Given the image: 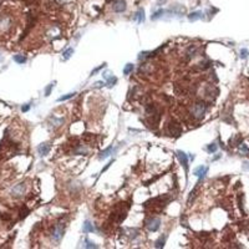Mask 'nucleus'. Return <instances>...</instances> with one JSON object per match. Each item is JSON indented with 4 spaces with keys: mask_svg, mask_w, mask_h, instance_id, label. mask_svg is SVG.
<instances>
[{
    "mask_svg": "<svg viewBox=\"0 0 249 249\" xmlns=\"http://www.w3.org/2000/svg\"><path fill=\"white\" fill-rule=\"evenodd\" d=\"M243 170L249 171V162H245V163H244V166H243Z\"/></svg>",
    "mask_w": 249,
    "mask_h": 249,
    "instance_id": "c756f323",
    "label": "nucleus"
},
{
    "mask_svg": "<svg viewBox=\"0 0 249 249\" xmlns=\"http://www.w3.org/2000/svg\"><path fill=\"white\" fill-rule=\"evenodd\" d=\"M207 172H208V167H206V166H199V167H197L194 171H193V174L197 177H199V181H198V184H199V182H201L204 176L207 174Z\"/></svg>",
    "mask_w": 249,
    "mask_h": 249,
    "instance_id": "39448f33",
    "label": "nucleus"
},
{
    "mask_svg": "<svg viewBox=\"0 0 249 249\" xmlns=\"http://www.w3.org/2000/svg\"><path fill=\"white\" fill-rule=\"evenodd\" d=\"M248 50L247 49H242L240 50V57H242V59H247V56H248Z\"/></svg>",
    "mask_w": 249,
    "mask_h": 249,
    "instance_id": "5701e85b",
    "label": "nucleus"
},
{
    "mask_svg": "<svg viewBox=\"0 0 249 249\" xmlns=\"http://www.w3.org/2000/svg\"><path fill=\"white\" fill-rule=\"evenodd\" d=\"M104 68H105V64H104V65H101V66H98V68H96V69H95L92 72H91V75H95L97 71H100V70H101V69H104Z\"/></svg>",
    "mask_w": 249,
    "mask_h": 249,
    "instance_id": "bb28decb",
    "label": "nucleus"
},
{
    "mask_svg": "<svg viewBox=\"0 0 249 249\" xmlns=\"http://www.w3.org/2000/svg\"><path fill=\"white\" fill-rule=\"evenodd\" d=\"M62 236H64V226L62 224H56V226L54 227V229H52V232H51L52 240L56 243H59L62 239Z\"/></svg>",
    "mask_w": 249,
    "mask_h": 249,
    "instance_id": "f03ea898",
    "label": "nucleus"
},
{
    "mask_svg": "<svg viewBox=\"0 0 249 249\" xmlns=\"http://www.w3.org/2000/svg\"><path fill=\"white\" fill-rule=\"evenodd\" d=\"M75 95H76V92H70V94H66V95H64V96H61V97L57 98V101H59V102L66 101V100H70V98H72Z\"/></svg>",
    "mask_w": 249,
    "mask_h": 249,
    "instance_id": "2eb2a0df",
    "label": "nucleus"
},
{
    "mask_svg": "<svg viewBox=\"0 0 249 249\" xmlns=\"http://www.w3.org/2000/svg\"><path fill=\"white\" fill-rule=\"evenodd\" d=\"M196 51H197V47L194 45H190L188 49H187V51H186V59L187 60H190L192 57L196 55Z\"/></svg>",
    "mask_w": 249,
    "mask_h": 249,
    "instance_id": "9d476101",
    "label": "nucleus"
},
{
    "mask_svg": "<svg viewBox=\"0 0 249 249\" xmlns=\"http://www.w3.org/2000/svg\"><path fill=\"white\" fill-rule=\"evenodd\" d=\"M104 85H105L104 81H97V82H95V87H102Z\"/></svg>",
    "mask_w": 249,
    "mask_h": 249,
    "instance_id": "cd10ccee",
    "label": "nucleus"
},
{
    "mask_svg": "<svg viewBox=\"0 0 249 249\" xmlns=\"http://www.w3.org/2000/svg\"><path fill=\"white\" fill-rule=\"evenodd\" d=\"M201 18H202V13H201V11L190 13V14L188 15V19H189V21H196V20L201 19Z\"/></svg>",
    "mask_w": 249,
    "mask_h": 249,
    "instance_id": "4468645a",
    "label": "nucleus"
},
{
    "mask_svg": "<svg viewBox=\"0 0 249 249\" xmlns=\"http://www.w3.org/2000/svg\"><path fill=\"white\" fill-rule=\"evenodd\" d=\"M166 2H167V0H157V4H158V5H163V4H166Z\"/></svg>",
    "mask_w": 249,
    "mask_h": 249,
    "instance_id": "7c9ffc66",
    "label": "nucleus"
},
{
    "mask_svg": "<svg viewBox=\"0 0 249 249\" xmlns=\"http://www.w3.org/2000/svg\"><path fill=\"white\" fill-rule=\"evenodd\" d=\"M168 132L173 136V137H178L182 134V127L181 124L177 123L176 121H172L168 123Z\"/></svg>",
    "mask_w": 249,
    "mask_h": 249,
    "instance_id": "7ed1b4c3",
    "label": "nucleus"
},
{
    "mask_svg": "<svg viewBox=\"0 0 249 249\" xmlns=\"http://www.w3.org/2000/svg\"><path fill=\"white\" fill-rule=\"evenodd\" d=\"M24 192H25V184H24V183H19V184H16V186L13 188L11 194H13L14 197H20V196H22Z\"/></svg>",
    "mask_w": 249,
    "mask_h": 249,
    "instance_id": "6e6552de",
    "label": "nucleus"
},
{
    "mask_svg": "<svg viewBox=\"0 0 249 249\" xmlns=\"http://www.w3.org/2000/svg\"><path fill=\"white\" fill-rule=\"evenodd\" d=\"M50 148H51L50 143L44 142V143L39 145V147H38V152H39V154H40V156H46V154L50 152Z\"/></svg>",
    "mask_w": 249,
    "mask_h": 249,
    "instance_id": "1a4fd4ad",
    "label": "nucleus"
},
{
    "mask_svg": "<svg viewBox=\"0 0 249 249\" xmlns=\"http://www.w3.org/2000/svg\"><path fill=\"white\" fill-rule=\"evenodd\" d=\"M177 157H178V160L181 162V164L184 167L186 172L188 171V157L184 152H182V151H177Z\"/></svg>",
    "mask_w": 249,
    "mask_h": 249,
    "instance_id": "423d86ee",
    "label": "nucleus"
},
{
    "mask_svg": "<svg viewBox=\"0 0 249 249\" xmlns=\"http://www.w3.org/2000/svg\"><path fill=\"white\" fill-rule=\"evenodd\" d=\"M14 61L18 62V64H24V62H26V57L22 56V55H15L14 56Z\"/></svg>",
    "mask_w": 249,
    "mask_h": 249,
    "instance_id": "f3484780",
    "label": "nucleus"
},
{
    "mask_svg": "<svg viewBox=\"0 0 249 249\" xmlns=\"http://www.w3.org/2000/svg\"><path fill=\"white\" fill-rule=\"evenodd\" d=\"M112 8L115 13H122L126 10V2L124 0H117V2H115Z\"/></svg>",
    "mask_w": 249,
    "mask_h": 249,
    "instance_id": "0eeeda50",
    "label": "nucleus"
},
{
    "mask_svg": "<svg viewBox=\"0 0 249 249\" xmlns=\"http://www.w3.org/2000/svg\"><path fill=\"white\" fill-rule=\"evenodd\" d=\"M240 152L242 153H245V156H249V149L245 145H242V147H240Z\"/></svg>",
    "mask_w": 249,
    "mask_h": 249,
    "instance_id": "b1692460",
    "label": "nucleus"
},
{
    "mask_svg": "<svg viewBox=\"0 0 249 249\" xmlns=\"http://www.w3.org/2000/svg\"><path fill=\"white\" fill-rule=\"evenodd\" d=\"M207 151H208L209 153H214L215 151H217V145H215V143L208 145V147H207Z\"/></svg>",
    "mask_w": 249,
    "mask_h": 249,
    "instance_id": "aec40b11",
    "label": "nucleus"
},
{
    "mask_svg": "<svg viewBox=\"0 0 249 249\" xmlns=\"http://www.w3.org/2000/svg\"><path fill=\"white\" fill-rule=\"evenodd\" d=\"M146 57H149L148 52H141L140 56H138V59H140V60H143V59H146Z\"/></svg>",
    "mask_w": 249,
    "mask_h": 249,
    "instance_id": "a878e982",
    "label": "nucleus"
},
{
    "mask_svg": "<svg viewBox=\"0 0 249 249\" xmlns=\"http://www.w3.org/2000/svg\"><path fill=\"white\" fill-rule=\"evenodd\" d=\"M207 110V105L204 101H197L194 104H192L189 109V115L190 117H193L194 120H201Z\"/></svg>",
    "mask_w": 249,
    "mask_h": 249,
    "instance_id": "f257e3e1",
    "label": "nucleus"
},
{
    "mask_svg": "<svg viewBox=\"0 0 249 249\" xmlns=\"http://www.w3.org/2000/svg\"><path fill=\"white\" fill-rule=\"evenodd\" d=\"M111 152H112V146H110V147H107L106 149H104V151L100 153L98 158H100V160H105V158H107V157L111 154Z\"/></svg>",
    "mask_w": 249,
    "mask_h": 249,
    "instance_id": "9b49d317",
    "label": "nucleus"
},
{
    "mask_svg": "<svg viewBox=\"0 0 249 249\" xmlns=\"http://www.w3.org/2000/svg\"><path fill=\"white\" fill-rule=\"evenodd\" d=\"M85 242H86V245H85V248H97V245H96L95 243H92V242H90L88 239H86Z\"/></svg>",
    "mask_w": 249,
    "mask_h": 249,
    "instance_id": "4be33fe9",
    "label": "nucleus"
},
{
    "mask_svg": "<svg viewBox=\"0 0 249 249\" xmlns=\"http://www.w3.org/2000/svg\"><path fill=\"white\" fill-rule=\"evenodd\" d=\"M72 54H74V49H68V50H66V51L62 54V55H64V59H65V60H69Z\"/></svg>",
    "mask_w": 249,
    "mask_h": 249,
    "instance_id": "6ab92c4d",
    "label": "nucleus"
},
{
    "mask_svg": "<svg viewBox=\"0 0 249 249\" xmlns=\"http://www.w3.org/2000/svg\"><path fill=\"white\" fill-rule=\"evenodd\" d=\"M160 226H161V220H160V218H154V217H153V218H151L149 220L146 222V227H147V229H148V230H151V232L158 230Z\"/></svg>",
    "mask_w": 249,
    "mask_h": 249,
    "instance_id": "20e7f679",
    "label": "nucleus"
},
{
    "mask_svg": "<svg viewBox=\"0 0 249 249\" xmlns=\"http://www.w3.org/2000/svg\"><path fill=\"white\" fill-rule=\"evenodd\" d=\"M132 71H134V65H132V64H127L126 66H124V69H123V74L124 75H128Z\"/></svg>",
    "mask_w": 249,
    "mask_h": 249,
    "instance_id": "a211bd4d",
    "label": "nucleus"
},
{
    "mask_svg": "<svg viewBox=\"0 0 249 249\" xmlns=\"http://www.w3.org/2000/svg\"><path fill=\"white\" fill-rule=\"evenodd\" d=\"M163 13H164V11H163L162 9H160L158 11H156V13H154V14L152 15V20H156V19H158V18H161V16L163 15Z\"/></svg>",
    "mask_w": 249,
    "mask_h": 249,
    "instance_id": "412c9836",
    "label": "nucleus"
},
{
    "mask_svg": "<svg viewBox=\"0 0 249 249\" xmlns=\"http://www.w3.org/2000/svg\"><path fill=\"white\" fill-rule=\"evenodd\" d=\"M166 236H163V237H160L158 238V240L156 242V244H154V247L156 248H163V245H164V242H166Z\"/></svg>",
    "mask_w": 249,
    "mask_h": 249,
    "instance_id": "dca6fc26",
    "label": "nucleus"
},
{
    "mask_svg": "<svg viewBox=\"0 0 249 249\" xmlns=\"http://www.w3.org/2000/svg\"><path fill=\"white\" fill-rule=\"evenodd\" d=\"M29 109H30V105H25V106L21 107V111H22V112H26Z\"/></svg>",
    "mask_w": 249,
    "mask_h": 249,
    "instance_id": "c85d7f7f",
    "label": "nucleus"
},
{
    "mask_svg": "<svg viewBox=\"0 0 249 249\" xmlns=\"http://www.w3.org/2000/svg\"><path fill=\"white\" fill-rule=\"evenodd\" d=\"M135 19L137 20V22H138V24L143 22V21H145V10H143V9L138 10V11L136 13V15H135Z\"/></svg>",
    "mask_w": 249,
    "mask_h": 249,
    "instance_id": "f8f14e48",
    "label": "nucleus"
},
{
    "mask_svg": "<svg viewBox=\"0 0 249 249\" xmlns=\"http://www.w3.org/2000/svg\"><path fill=\"white\" fill-rule=\"evenodd\" d=\"M94 230H95L94 226L88 220H86L85 224H84V227H82V232H84V233H90V232H94Z\"/></svg>",
    "mask_w": 249,
    "mask_h": 249,
    "instance_id": "ddd939ff",
    "label": "nucleus"
},
{
    "mask_svg": "<svg viewBox=\"0 0 249 249\" xmlns=\"http://www.w3.org/2000/svg\"><path fill=\"white\" fill-rule=\"evenodd\" d=\"M52 87H54V84H50V85L45 88V96H49V95H50V92H51Z\"/></svg>",
    "mask_w": 249,
    "mask_h": 249,
    "instance_id": "393cba45",
    "label": "nucleus"
}]
</instances>
